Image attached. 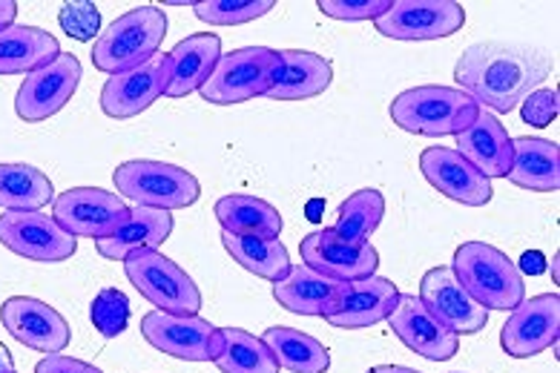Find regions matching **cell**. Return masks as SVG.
Listing matches in <instances>:
<instances>
[{"label":"cell","mask_w":560,"mask_h":373,"mask_svg":"<svg viewBox=\"0 0 560 373\" xmlns=\"http://www.w3.org/2000/svg\"><path fill=\"white\" fill-rule=\"evenodd\" d=\"M552 72L549 55L517 44H475L460 55L454 67L457 90L475 98L480 109L512 113L535 86Z\"/></svg>","instance_id":"6da1fadb"},{"label":"cell","mask_w":560,"mask_h":373,"mask_svg":"<svg viewBox=\"0 0 560 373\" xmlns=\"http://www.w3.org/2000/svg\"><path fill=\"white\" fill-rule=\"evenodd\" d=\"M480 115V104L454 86H415L392 101V121L422 138L460 136Z\"/></svg>","instance_id":"7a4b0ae2"},{"label":"cell","mask_w":560,"mask_h":373,"mask_svg":"<svg viewBox=\"0 0 560 373\" xmlns=\"http://www.w3.org/2000/svg\"><path fill=\"white\" fill-rule=\"evenodd\" d=\"M454 276L486 311H514L526 299L523 273L506 253L486 242H466L454 250Z\"/></svg>","instance_id":"3957f363"},{"label":"cell","mask_w":560,"mask_h":373,"mask_svg":"<svg viewBox=\"0 0 560 373\" xmlns=\"http://www.w3.org/2000/svg\"><path fill=\"white\" fill-rule=\"evenodd\" d=\"M167 35V18L159 7L130 9L101 32L93 46V67L107 75L139 67L159 55Z\"/></svg>","instance_id":"277c9868"},{"label":"cell","mask_w":560,"mask_h":373,"mask_svg":"<svg viewBox=\"0 0 560 373\" xmlns=\"http://www.w3.org/2000/svg\"><path fill=\"white\" fill-rule=\"evenodd\" d=\"M282 75V55L268 46H245L231 55H222L215 63L213 75L201 86V98L210 104H242V101L259 98L273 90Z\"/></svg>","instance_id":"5b68a950"},{"label":"cell","mask_w":560,"mask_h":373,"mask_svg":"<svg viewBox=\"0 0 560 373\" xmlns=\"http://www.w3.org/2000/svg\"><path fill=\"white\" fill-rule=\"evenodd\" d=\"M113 182L124 198L155 210H185L201 196L199 178L167 161H124L113 173Z\"/></svg>","instance_id":"8992f818"},{"label":"cell","mask_w":560,"mask_h":373,"mask_svg":"<svg viewBox=\"0 0 560 373\" xmlns=\"http://www.w3.org/2000/svg\"><path fill=\"white\" fill-rule=\"evenodd\" d=\"M124 273L155 311L173 316H199L201 290L185 267L159 250H136L124 259Z\"/></svg>","instance_id":"52a82bcc"},{"label":"cell","mask_w":560,"mask_h":373,"mask_svg":"<svg viewBox=\"0 0 560 373\" xmlns=\"http://www.w3.org/2000/svg\"><path fill=\"white\" fill-rule=\"evenodd\" d=\"M141 336L155 351L176 357L182 362H215L224 351V334L213 322L201 316H173L150 311L141 316Z\"/></svg>","instance_id":"ba28073f"},{"label":"cell","mask_w":560,"mask_h":373,"mask_svg":"<svg viewBox=\"0 0 560 373\" xmlns=\"http://www.w3.org/2000/svg\"><path fill=\"white\" fill-rule=\"evenodd\" d=\"M55 221L75 238H107L130 221V207L121 196L101 187H72L55 198Z\"/></svg>","instance_id":"9c48e42d"},{"label":"cell","mask_w":560,"mask_h":373,"mask_svg":"<svg viewBox=\"0 0 560 373\" xmlns=\"http://www.w3.org/2000/svg\"><path fill=\"white\" fill-rule=\"evenodd\" d=\"M0 244L32 261H67L78 250V238L40 210L0 213Z\"/></svg>","instance_id":"30bf717a"},{"label":"cell","mask_w":560,"mask_h":373,"mask_svg":"<svg viewBox=\"0 0 560 373\" xmlns=\"http://www.w3.org/2000/svg\"><path fill=\"white\" fill-rule=\"evenodd\" d=\"M466 9L454 0H397L374 26L392 40H438L463 30Z\"/></svg>","instance_id":"8fae6325"},{"label":"cell","mask_w":560,"mask_h":373,"mask_svg":"<svg viewBox=\"0 0 560 373\" xmlns=\"http://www.w3.org/2000/svg\"><path fill=\"white\" fill-rule=\"evenodd\" d=\"M81 75H84V69L75 55L61 53L52 63L35 69L24 78V84L18 90L15 113L26 124L47 121L70 104L81 84Z\"/></svg>","instance_id":"7c38bea8"},{"label":"cell","mask_w":560,"mask_h":373,"mask_svg":"<svg viewBox=\"0 0 560 373\" xmlns=\"http://www.w3.org/2000/svg\"><path fill=\"white\" fill-rule=\"evenodd\" d=\"M560 339V296L544 293V296L523 299L514 307L512 316L500 330L503 351L514 359H529L537 353L555 348Z\"/></svg>","instance_id":"4fadbf2b"},{"label":"cell","mask_w":560,"mask_h":373,"mask_svg":"<svg viewBox=\"0 0 560 373\" xmlns=\"http://www.w3.org/2000/svg\"><path fill=\"white\" fill-rule=\"evenodd\" d=\"M167 90V55H153L139 67L109 75L101 90V109L109 118L127 121L150 109Z\"/></svg>","instance_id":"5bb4252c"},{"label":"cell","mask_w":560,"mask_h":373,"mask_svg":"<svg viewBox=\"0 0 560 373\" xmlns=\"http://www.w3.org/2000/svg\"><path fill=\"white\" fill-rule=\"evenodd\" d=\"M0 322L18 342L40 353H61L72 339L70 322L52 305L32 296H12L0 305Z\"/></svg>","instance_id":"9a60e30c"},{"label":"cell","mask_w":560,"mask_h":373,"mask_svg":"<svg viewBox=\"0 0 560 373\" xmlns=\"http://www.w3.org/2000/svg\"><path fill=\"white\" fill-rule=\"evenodd\" d=\"M417 299L434 319L443 322L445 328L457 336L480 334L489 322V311L468 296L452 267H431L420 279V296Z\"/></svg>","instance_id":"2e32d148"},{"label":"cell","mask_w":560,"mask_h":373,"mask_svg":"<svg viewBox=\"0 0 560 373\" xmlns=\"http://www.w3.org/2000/svg\"><path fill=\"white\" fill-rule=\"evenodd\" d=\"M399 302V288L392 279L369 276L360 282H348L346 290L323 311V319L334 328L360 330L374 328L394 313Z\"/></svg>","instance_id":"e0dca14e"},{"label":"cell","mask_w":560,"mask_h":373,"mask_svg":"<svg viewBox=\"0 0 560 373\" xmlns=\"http://www.w3.org/2000/svg\"><path fill=\"white\" fill-rule=\"evenodd\" d=\"M300 253L307 267H314L330 279H339V282H360V279L376 276L380 270V253L371 244L346 242L330 228L307 233L300 244Z\"/></svg>","instance_id":"ac0fdd59"},{"label":"cell","mask_w":560,"mask_h":373,"mask_svg":"<svg viewBox=\"0 0 560 373\" xmlns=\"http://www.w3.org/2000/svg\"><path fill=\"white\" fill-rule=\"evenodd\" d=\"M388 322H392V330L397 334L399 342L406 345L408 351L420 353L422 359L448 362L454 353L460 351V336L445 328L443 322L434 319L415 293H399V302Z\"/></svg>","instance_id":"d6986e66"},{"label":"cell","mask_w":560,"mask_h":373,"mask_svg":"<svg viewBox=\"0 0 560 373\" xmlns=\"http://www.w3.org/2000/svg\"><path fill=\"white\" fill-rule=\"evenodd\" d=\"M420 170L434 190H440L457 205L483 207L494 196L489 178L448 147H425L420 153Z\"/></svg>","instance_id":"ffe728a7"},{"label":"cell","mask_w":560,"mask_h":373,"mask_svg":"<svg viewBox=\"0 0 560 373\" xmlns=\"http://www.w3.org/2000/svg\"><path fill=\"white\" fill-rule=\"evenodd\" d=\"M222 61V38L213 32H201L178 40L167 55V98H187L190 92L201 90L213 75L215 63Z\"/></svg>","instance_id":"44dd1931"},{"label":"cell","mask_w":560,"mask_h":373,"mask_svg":"<svg viewBox=\"0 0 560 373\" xmlns=\"http://www.w3.org/2000/svg\"><path fill=\"white\" fill-rule=\"evenodd\" d=\"M457 153L486 178H506L512 170V138L498 115L480 109L477 121L457 136Z\"/></svg>","instance_id":"7402d4cb"},{"label":"cell","mask_w":560,"mask_h":373,"mask_svg":"<svg viewBox=\"0 0 560 373\" xmlns=\"http://www.w3.org/2000/svg\"><path fill=\"white\" fill-rule=\"evenodd\" d=\"M173 213L170 210H155V207H136L130 210V221L113 236L98 238L95 250L109 261H124L136 250H155L173 236Z\"/></svg>","instance_id":"603a6c76"},{"label":"cell","mask_w":560,"mask_h":373,"mask_svg":"<svg viewBox=\"0 0 560 373\" xmlns=\"http://www.w3.org/2000/svg\"><path fill=\"white\" fill-rule=\"evenodd\" d=\"M509 182L521 190L558 193L560 187V150L546 138H517L512 141V170Z\"/></svg>","instance_id":"cb8c5ba5"},{"label":"cell","mask_w":560,"mask_h":373,"mask_svg":"<svg viewBox=\"0 0 560 373\" xmlns=\"http://www.w3.org/2000/svg\"><path fill=\"white\" fill-rule=\"evenodd\" d=\"M346 284L348 282L319 273L314 267L300 265L291 267V273L273 284V299H277V305L296 316H323L325 307L346 290Z\"/></svg>","instance_id":"d4e9b609"},{"label":"cell","mask_w":560,"mask_h":373,"mask_svg":"<svg viewBox=\"0 0 560 373\" xmlns=\"http://www.w3.org/2000/svg\"><path fill=\"white\" fill-rule=\"evenodd\" d=\"M282 55V75L268 92L273 101H307L323 95L334 81V67L323 55L305 49H279Z\"/></svg>","instance_id":"484cf974"},{"label":"cell","mask_w":560,"mask_h":373,"mask_svg":"<svg viewBox=\"0 0 560 373\" xmlns=\"http://www.w3.org/2000/svg\"><path fill=\"white\" fill-rule=\"evenodd\" d=\"M61 55L55 35L38 26H9L0 32V75H30Z\"/></svg>","instance_id":"4316f807"},{"label":"cell","mask_w":560,"mask_h":373,"mask_svg":"<svg viewBox=\"0 0 560 373\" xmlns=\"http://www.w3.org/2000/svg\"><path fill=\"white\" fill-rule=\"evenodd\" d=\"M215 219L222 224V230L236 233V236H256V238H279L282 233V213L277 207L265 201V198L245 196H222L213 207Z\"/></svg>","instance_id":"83f0119b"},{"label":"cell","mask_w":560,"mask_h":373,"mask_svg":"<svg viewBox=\"0 0 560 373\" xmlns=\"http://www.w3.org/2000/svg\"><path fill=\"white\" fill-rule=\"evenodd\" d=\"M224 250L231 253V259L250 270L265 282H282L291 273V253L279 238H256V236H236V233H222Z\"/></svg>","instance_id":"f1b7e54d"},{"label":"cell","mask_w":560,"mask_h":373,"mask_svg":"<svg viewBox=\"0 0 560 373\" xmlns=\"http://www.w3.org/2000/svg\"><path fill=\"white\" fill-rule=\"evenodd\" d=\"M261 342L268 345L277 357L279 368L291 373H328L330 351L319 339L302 330L273 325L261 334Z\"/></svg>","instance_id":"f546056e"},{"label":"cell","mask_w":560,"mask_h":373,"mask_svg":"<svg viewBox=\"0 0 560 373\" xmlns=\"http://www.w3.org/2000/svg\"><path fill=\"white\" fill-rule=\"evenodd\" d=\"M55 187L32 164H0V207L3 210H44Z\"/></svg>","instance_id":"4dcf8cb0"},{"label":"cell","mask_w":560,"mask_h":373,"mask_svg":"<svg viewBox=\"0 0 560 373\" xmlns=\"http://www.w3.org/2000/svg\"><path fill=\"white\" fill-rule=\"evenodd\" d=\"M385 215V196L374 187H365V190H357L353 196H348L337 210V224H334V233L339 238H346L351 244H369V238L374 236V230L380 228V221Z\"/></svg>","instance_id":"1f68e13d"},{"label":"cell","mask_w":560,"mask_h":373,"mask_svg":"<svg viewBox=\"0 0 560 373\" xmlns=\"http://www.w3.org/2000/svg\"><path fill=\"white\" fill-rule=\"evenodd\" d=\"M224 351L215 359L222 373H279L277 357L259 336L242 328H224Z\"/></svg>","instance_id":"d6a6232c"},{"label":"cell","mask_w":560,"mask_h":373,"mask_svg":"<svg viewBox=\"0 0 560 373\" xmlns=\"http://www.w3.org/2000/svg\"><path fill=\"white\" fill-rule=\"evenodd\" d=\"M273 7H277L273 0H205V3H192V12L210 26H242L265 18Z\"/></svg>","instance_id":"836d02e7"},{"label":"cell","mask_w":560,"mask_h":373,"mask_svg":"<svg viewBox=\"0 0 560 373\" xmlns=\"http://www.w3.org/2000/svg\"><path fill=\"white\" fill-rule=\"evenodd\" d=\"M90 316H93V325L98 328L101 336L121 334L130 322V299L124 296L118 288H104L98 296L93 299V307H90Z\"/></svg>","instance_id":"e575fe53"},{"label":"cell","mask_w":560,"mask_h":373,"mask_svg":"<svg viewBox=\"0 0 560 373\" xmlns=\"http://www.w3.org/2000/svg\"><path fill=\"white\" fill-rule=\"evenodd\" d=\"M58 23L70 38L86 44L101 32V12L95 3H63L58 12Z\"/></svg>","instance_id":"d590c367"},{"label":"cell","mask_w":560,"mask_h":373,"mask_svg":"<svg viewBox=\"0 0 560 373\" xmlns=\"http://www.w3.org/2000/svg\"><path fill=\"white\" fill-rule=\"evenodd\" d=\"M319 12L334 21H376L392 7V0H319Z\"/></svg>","instance_id":"8d00e7d4"},{"label":"cell","mask_w":560,"mask_h":373,"mask_svg":"<svg viewBox=\"0 0 560 373\" xmlns=\"http://www.w3.org/2000/svg\"><path fill=\"white\" fill-rule=\"evenodd\" d=\"M521 115H523V121L537 127V130L549 127V124L558 118V92L555 90L529 92V95L523 98Z\"/></svg>","instance_id":"74e56055"},{"label":"cell","mask_w":560,"mask_h":373,"mask_svg":"<svg viewBox=\"0 0 560 373\" xmlns=\"http://www.w3.org/2000/svg\"><path fill=\"white\" fill-rule=\"evenodd\" d=\"M35 373H104L101 368L90 365L84 359L63 357V353H49L35 365Z\"/></svg>","instance_id":"f35d334b"},{"label":"cell","mask_w":560,"mask_h":373,"mask_svg":"<svg viewBox=\"0 0 560 373\" xmlns=\"http://www.w3.org/2000/svg\"><path fill=\"white\" fill-rule=\"evenodd\" d=\"M521 273H529V276H540L546 270V259L540 250H526L521 256V267H517Z\"/></svg>","instance_id":"ab89813d"},{"label":"cell","mask_w":560,"mask_h":373,"mask_svg":"<svg viewBox=\"0 0 560 373\" xmlns=\"http://www.w3.org/2000/svg\"><path fill=\"white\" fill-rule=\"evenodd\" d=\"M15 18H18L15 0H0V32L9 30V26H15Z\"/></svg>","instance_id":"60d3db41"},{"label":"cell","mask_w":560,"mask_h":373,"mask_svg":"<svg viewBox=\"0 0 560 373\" xmlns=\"http://www.w3.org/2000/svg\"><path fill=\"white\" fill-rule=\"evenodd\" d=\"M0 373H15V359L3 342H0Z\"/></svg>","instance_id":"b9f144b4"},{"label":"cell","mask_w":560,"mask_h":373,"mask_svg":"<svg viewBox=\"0 0 560 373\" xmlns=\"http://www.w3.org/2000/svg\"><path fill=\"white\" fill-rule=\"evenodd\" d=\"M323 210H325L323 198H314V201H307V219H311V221L323 219Z\"/></svg>","instance_id":"7bdbcfd3"},{"label":"cell","mask_w":560,"mask_h":373,"mask_svg":"<svg viewBox=\"0 0 560 373\" xmlns=\"http://www.w3.org/2000/svg\"><path fill=\"white\" fill-rule=\"evenodd\" d=\"M369 373H420V371H415V368H402V365H376L371 368Z\"/></svg>","instance_id":"ee69618b"},{"label":"cell","mask_w":560,"mask_h":373,"mask_svg":"<svg viewBox=\"0 0 560 373\" xmlns=\"http://www.w3.org/2000/svg\"><path fill=\"white\" fill-rule=\"evenodd\" d=\"M558 259H560V256H558V253H555V256H552V279H555V282H560V276H558Z\"/></svg>","instance_id":"f6af8a7d"}]
</instances>
